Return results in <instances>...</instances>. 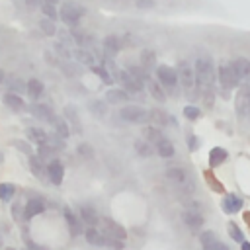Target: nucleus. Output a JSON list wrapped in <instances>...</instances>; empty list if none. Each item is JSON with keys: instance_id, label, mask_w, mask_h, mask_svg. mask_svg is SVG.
Segmentation results:
<instances>
[{"instance_id": "nucleus-1", "label": "nucleus", "mask_w": 250, "mask_h": 250, "mask_svg": "<svg viewBox=\"0 0 250 250\" xmlns=\"http://www.w3.org/2000/svg\"><path fill=\"white\" fill-rule=\"evenodd\" d=\"M193 76H195L197 88L207 98V105H211V102H213V86H215V68H213V62H211L209 57H199L195 61Z\"/></svg>"}, {"instance_id": "nucleus-2", "label": "nucleus", "mask_w": 250, "mask_h": 250, "mask_svg": "<svg viewBox=\"0 0 250 250\" xmlns=\"http://www.w3.org/2000/svg\"><path fill=\"white\" fill-rule=\"evenodd\" d=\"M156 78H158V84L164 86L168 92H172V94L178 92V74H176V68H172L168 64H158L156 66Z\"/></svg>"}, {"instance_id": "nucleus-3", "label": "nucleus", "mask_w": 250, "mask_h": 250, "mask_svg": "<svg viewBox=\"0 0 250 250\" xmlns=\"http://www.w3.org/2000/svg\"><path fill=\"white\" fill-rule=\"evenodd\" d=\"M217 78H219V84L225 88V90H232V88H236L238 84H240V76H238V72H236V68L232 66V62H229V64H221L219 66V70H217Z\"/></svg>"}, {"instance_id": "nucleus-4", "label": "nucleus", "mask_w": 250, "mask_h": 250, "mask_svg": "<svg viewBox=\"0 0 250 250\" xmlns=\"http://www.w3.org/2000/svg\"><path fill=\"white\" fill-rule=\"evenodd\" d=\"M82 16H84V8L78 6L76 2H62V6L59 8V18L66 25H76Z\"/></svg>"}, {"instance_id": "nucleus-5", "label": "nucleus", "mask_w": 250, "mask_h": 250, "mask_svg": "<svg viewBox=\"0 0 250 250\" xmlns=\"http://www.w3.org/2000/svg\"><path fill=\"white\" fill-rule=\"evenodd\" d=\"M119 117L129 121V123H146L148 121V111L141 105H123L119 109Z\"/></svg>"}, {"instance_id": "nucleus-6", "label": "nucleus", "mask_w": 250, "mask_h": 250, "mask_svg": "<svg viewBox=\"0 0 250 250\" xmlns=\"http://www.w3.org/2000/svg\"><path fill=\"white\" fill-rule=\"evenodd\" d=\"M176 74H178V84H182V88H184L186 92H191L193 86H195L193 68H191L186 61H180V62H178V68H176Z\"/></svg>"}, {"instance_id": "nucleus-7", "label": "nucleus", "mask_w": 250, "mask_h": 250, "mask_svg": "<svg viewBox=\"0 0 250 250\" xmlns=\"http://www.w3.org/2000/svg\"><path fill=\"white\" fill-rule=\"evenodd\" d=\"M166 176H168V180H172L174 184H178L182 189H186V191H193V184H191V180H189V176H188V172L186 170H182V168H168L166 170Z\"/></svg>"}, {"instance_id": "nucleus-8", "label": "nucleus", "mask_w": 250, "mask_h": 250, "mask_svg": "<svg viewBox=\"0 0 250 250\" xmlns=\"http://www.w3.org/2000/svg\"><path fill=\"white\" fill-rule=\"evenodd\" d=\"M115 78L121 82V86L125 88V90H129V92H135L137 96H141L143 94V84H139L127 70H115Z\"/></svg>"}, {"instance_id": "nucleus-9", "label": "nucleus", "mask_w": 250, "mask_h": 250, "mask_svg": "<svg viewBox=\"0 0 250 250\" xmlns=\"http://www.w3.org/2000/svg\"><path fill=\"white\" fill-rule=\"evenodd\" d=\"M45 172H47V178L51 180V184H55V186H61V184H62V178H64V166H62V162H61L59 158H53V160L47 164Z\"/></svg>"}, {"instance_id": "nucleus-10", "label": "nucleus", "mask_w": 250, "mask_h": 250, "mask_svg": "<svg viewBox=\"0 0 250 250\" xmlns=\"http://www.w3.org/2000/svg\"><path fill=\"white\" fill-rule=\"evenodd\" d=\"M45 207H47L45 201H43V199H37V197L25 201V207H23V219L29 221V219H33L35 215H41V213L45 211Z\"/></svg>"}, {"instance_id": "nucleus-11", "label": "nucleus", "mask_w": 250, "mask_h": 250, "mask_svg": "<svg viewBox=\"0 0 250 250\" xmlns=\"http://www.w3.org/2000/svg\"><path fill=\"white\" fill-rule=\"evenodd\" d=\"M2 102H4V105H8V109H12V111H23L25 109V102H23V98L20 96V94H16V92H6L4 96H2Z\"/></svg>"}, {"instance_id": "nucleus-12", "label": "nucleus", "mask_w": 250, "mask_h": 250, "mask_svg": "<svg viewBox=\"0 0 250 250\" xmlns=\"http://www.w3.org/2000/svg\"><path fill=\"white\" fill-rule=\"evenodd\" d=\"M29 111H31V115L35 117V119H39V121H53V117H55V113H53V109L47 105V104H33L31 107H29Z\"/></svg>"}, {"instance_id": "nucleus-13", "label": "nucleus", "mask_w": 250, "mask_h": 250, "mask_svg": "<svg viewBox=\"0 0 250 250\" xmlns=\"http://www.w3.org/2000/svg\"><path fill=\"white\" fill-rule=\"evenodd\" d=\"M43 92H45V84H43L39 78H29V80L25 82V94H27L33 102H37V100L43 96Z\"/></svg>"}, {"instance_id": "nucleus-14", "label": "nucleus", "mask_w": 250, "mask_h": 250, "mask_svg": "<svg viewBox=\"0 0 250 250\" xmlns=\"http://www.w3.org/2000/svg\"><path fill=\"white\" fill-rule=\"evenodd\" d=\"M236 109H238L240 115L250 113V88H242L236 94Z\"/></svg>"}, {"instance_id": "nucleus-15", "label": "nucleus", "mask_w": 250, "mask_h": 250, "mask_svg": "<svg viewBox=\"0 0 250 250\" xmlns=\"http://www.w3.org/2000/svg\"><path fill=\"white\" fill-rule=\"evenodd\" d=\"M102 223H104V227H105V232H107V236H111V238H119V240H123L125 238V229L121 227V225H117L113 219H102Z\"/></svg>"}, {"instance_id": "nucleus-16", "label": "nucleus", "mask_w": 250, "mask_h": 250, "mask_svg": "<svg viewBox=\"0 0 250 250\" xmlns=\"http://www.w3.org/2000/svg\"><path fill=\"white\" fill-rule=\"evenodd\" d=\"M25 135H27V141H31V143H35V145H43V143H47L49 141V135H47V131L45 129H41V127H27L25 129Z\"/></svg>"}, {"instance_id": "nucleus-17", "label": "nucleus", "mask_w": 250, "mask_h": 250, "mask_svg": "<svg viewBox=\"0 0 250 250\" xmlns=\"http://www.w3.org/2000/svg\"><path fill=\"white\" fill-rule=\"evenodd\" d=\"M240 209H242V199H240L238 195H234V193L225 195V199H223V211H225V213L232 215V213H236V211H240Z\"/></svg>"}, {"instance_id": "nucleus-18", "label": "nucleus", "mask_w": 250, "mask_h": 250, "mask_svg": "<svg viewBox=\"0 0 250 250\" xmlns=\"http://www.w3.org/2000/svg\"><path fill=\"white\" fill-rule=\"evenodd\" d=\"M62 215H64V221H66V225H68V230H70V234L72 236H76V234H80L82 232V225H80V219L68 209V207H64V211H62Z\"/></svg>"}, {"instance_id": "nucleus-19", "label": "nucleus", "mask_w": 250, "mask_h": 250, "mask_svg": "<svg viewBox=\"0 0 250 250\" xmlns=\"http://www.w3.org/2000/svg\"><path fill=\"white\" fill-rule=\"evenodd\" d=\"M119 49H121V43H119V39H117L115 35H107V37L104 39V53H105L109 59H113V57L119 53Z\"/></svg>"}, {"instance_id": "nucleus-20", "label": "nucleus", "mask_w": 250, "mask_h": 250, "mask_svg": "<svg viewBox=\"0 0 250 250\" xmlns=\"http://www.w3.org/2000/svg\"><path fill=\"white\" fill-rule=\"evenodd\" d=\"M84 236H86L88 244H92V246H105V234H102L94 227H88L86 232H84Z\"/></svg>"}, {"instance_id": "nucleus-21", "label": "nucleus", "mask_w": 250, "mask_h": 250, "mask_svg": "<svg viewBox=\"0 0 250 250\" xmlns=\"http://www.w3.org/2000/svg\"><path fill=\"white\" fill-rule=\"evenodd\" d=\"M156 152L162 156V158H172L176 154V148L172 145V141H168L166 137H162L158 143H156Z\"/></svg>"}, {"instance_id": "nucleus-22", "label": "nucleus", "mask_w": 250, "mask_h": 250, "mask_svg": "<svg viewBox=\"0 0 250 250\" xmlns=\"http://www.w3.org/2000/svg\"><path fill=\"white\" fill-rule=\"evenodd\" d=\"M80 219L90 227H94L100 221V217H98V213L92 205H80Z\"/></svg>"}, {"instance_id": "nucleus-23", "label": "nucleus", "mask_w": 250, "mask_h": 250, "mask_svg": "<svg viewBox=\"0 0 250 250\" xmlns=\"http://www.w3.org/2000/svg\"><path fill=\"white\" fill-rule=\"evenodd\" d=\"M105 100H107L109 104H123V102L129 100V94H127L125 90H121V88H109V90L105 92Z\"/></svg>"}, {"instance_id": "nucleus-24", "label": "nucleus", "mask_w": 250, "mask_h": 250, "mask_svg": "<svg viewBox=\"0 0 250 250\" xmlns=\"http://www.w3.org/2000/svg\"><path fill=\"white\" fill-rule=\"evenodd\" d=\"M227 156H229V152L225 148H221V146L211 148V152H209V166L211 168H217L219 164H223L227 160Z\"/></svg>"}, {"instance_id": "nucleus-25", "label": "nucleus", "mask_w": 250, "mask_h": 250, "mask_svg": "<svg viewBox=\"0 0 250 250\" xmlns=\"http://www.w3.org/2000/svg\"><path fill=\"white\" fill-rule=\"evenodd\" d=\"M199 240H201V246H203V250H217V248H219V244H221V242L217 240L215 232H211V230H205V232H201Z\"/></svg>"}, {"instance_id": "nucleus-26", "label": "nucleus", "mask_w": 250, "mask_h": 250, "mask_svg": "<svg viewBox=\"0 0 250 250\" xmlns=\"http://www.w3.org/2000/svg\"><path fill=\"white\" fill-rule=\"evenodd\" d=\"M53 129H55V133L59 135V137H62V139H66L68 135H70V127H68V121L66 119H62V117H53Z\"/></svg>"}, {"instance_id": "nucleus-27", "label": "nucleus", "mask_w": 250, "mask_h": 250, "mask_svg": "<svg viewBox=\"0 0 250 250\" xmlns=\"http://www.w3.org/2000/svg\"><path fill=\"white\" fill-rule=\"evenodd\" d=\"M74 59L78 61V62H82V64H86V66H94V62H96V59H94V55L90 53V51H86L84 47H80V49H74Z\"/></svg>"}, {"instance_id": "nucleus-28", "label": "nucleus", "mask_w": 250, "mask_h": 250, "mask_svg": "<svg viewBox=\"0 0 250 250\" xmlns=\"http://www.w3.org/2000/svg\"><path fill=\"white\" fill-rule=\"evenodd\" d=\"M148 121H152L154 125H166L168 121L176 123V121H174V117L166 115L162 109H154V111H148Z\"/></svg>"}, {"instance_id": "nucleus-29", "label": "nucleus", "mask_w": 250, "mask_h": 250, "mask_svg": "<svg viewBox=\"0 0 250 250\" xmlns=\"http://www.w3.org/2000/svg\"><path fill=\"white\" fill-rule=\"evenodd\" d=\"M232 66L236 68V72H238L240 78H248V76H250V59L240 57V59L232 61Z\"/></svg>"}, {"instance_id": "nucleus-30", "label": "nucleus", "mask_w": 250, "mask_h": 250, "mask_svg": "<svg viewBox=\"0 0 250 250\" xmlns=\"http://www.w3.org/2000/svg\"><path fill=\"white\" fill-rule=\"evenodd\" d=\"M127 72H129V74H131V76H133V78H135L139 84H143V86H145V84H146V80L150 78L143 66H135V64H131V66L127 68Z\"/></svg>"}, {"instance_id": "nucleus-31", "label": "nucleus", "mask_w": 250, "mask_h": 250, "mask_svg": "<svg viewBox=\"0 0 250 250\" xmlns=\"http://www.w3.org/2000/svg\"><path fill=\"white\" fill-rule=\"evenodd\" d=\"M146 88H148V92L152 94V98L156 100V102H160V104H164L166 102V94L162 92V88H160V84H156L154 80H146Z\"/></svg>"}, {"instance_id": "nucleus-32", "label": "nucleus", "mask_w": 250, "mask_h": 250, "mask_svg": "<svg viewBox=\"0 0 250 250\" xmlns=\"http://www.w3.org/2000/svg\"><path fill=\"white\" fill-rule=\"evenodd\" d=\"M184 221H186V225L191 227V229H199V227L203 225V217H201L199 213H193V211H186V213H184Z\"/></svg>"}, {"instance_id": "nucleus-33", "label": "nucleus", "mask_w": 250, "mask_h": 250, "mask_svg": "<svg viewBox=\"0 0 250 250\" xmlns=\"http://www.w3.org/2000/svg\"><path fill=\"white\" fill-rule=\"evenodd\" d=\"M16 195V186L14 184H0V201L10 203Z\"/></svg>"}, {"instance_id": "nucleus-34", "label": "nucleus", "mask_w": 250, "mask_h": 250, "mask_svg": "<svg viewBox=\"0 0 250 250\" xmlns=\"http://www.w3.org/2000/svg\"><path fill=\"white\" fill-rule=\"evenodd\" d=\"M29 166H31V172L35 178H43L45 176V168L41 164V158L35 156V154H29Z\"/></svg>"}, {"instance_id": "nucleus-35", "label": "nucleus", "mask_w": 250, "mask_h": 250, "mask_svg": "<svg viewBox=\"0 0 250 250\" xmlns=\"http://www.w3.org/2000/svg\"><path fill=\"white\" fill-rule=\"evenodd\" d=\"M135 150L141 154V156H145V158H148V156H152V152H154V148L150 146V143L148 141H135Z\"/></svg>"}, {"instance_id": "nucleus-36", "label": "nucleus", "mask_w": 250, "mask_h": 250, "mask_svg": "<svg viewBox=\"0 0 250 250\" xmlns=\"http://www.w3.org/2000/svg\"><path fill=\"white\" fill-rule=\"evenodd\" d=\"M39 27H41V31H43L45 35H49V37H53V35L57 33V25H55V21L49 20V18H41V20H39Z\"/></svg>"}, {"instance_id": "nucleus-37", "label": "nucleus", "mask_w": 250, "mask_h": 250, "mask_svg": "<svg viewBox=\"0 0 250 250\" xmlns=\"http://www.w3.org/2000/svg\"><path fill=\"white\" fill-rule=\"evenodd\" d=\"M41 12H43L45 18H49V20H53V21L59 18V10H57V6L51 4V2H41Z\"/></svg>"}, {"instance_id": "nucleus-38", "label": "nucleus", "mask_w": 250, "mask_h": 250, "mask_svg": "<svg viewBox=\"0 0 250 250\" xmlns=\"http://www.w3.org/2000/svg\"><path fill=\"white\" fill-rule=\"evenodd\" d=\"M145 137H146V141H148V143H154V145H156L164 135L160 133V129H158L156 125H150V127H146V129H145Z\"/></svg>"}, {"instance_id": "nucleus-39", "label": "nucleus", "mask_w": 250, "mask_h": 250, "mask_svg": "<svg viewBox=\"0 0 250 250\" xmlns=\"http://www.w3.org/2000/svg\"><path fill=\"white\" fill-rule=\"evenodd\" d=\"M64 117L76 127V131H80V119H78V113H76V109L72 105H66L64 107Z\"/></svg>"}, {"instance_id": "nucleus-40", "label": "nucleus", "mask_w": 250, "mask_h": 250, "mask_svg": "<svg viewBox=\"0 0 250 250\" xmlns=\"http://www.w3.org/2000/svg\"><path fill=\"white\" fill-rule=\"evenodd\" d=\"M8 90H10V92L20 94V92H23V90H25V84H23V80H20V78L12 76V78H8Z\"/></svg>"}, {"instance_id": "nucleus-41", "label": "nucleus", "mask_w": 250, "mask_h": 250, "mask_svg": "<svg viewBox=\"0 0 250 250\" xmlns=\"http://www.w3.org/2000/svg\"><path fill=\"white\" fill-rule=\"evenodd\" d=\"M92 70H94V72H96V74L102 78V82H104V84H111V82H113L111 74H109V72H107L104 66H96V64H94V66H92Z\"/></svg>"}, {"instance_id": "nucleus-42", "label": "nucleus", "mask_w": 250, "mask_h": 250, "mask_svg": "<svg viewBox=\"0 0 250 250\" xmlns=\"http://www.w3.org/2000/svg\"><path fill=\"white\" fill-rule=\"evenodd\" d=\"M90 111H92L96 117H104V115H105V104L100 102V100H96V102L90 104Z\"/></svg>"}, {"instance_id": "nucleus-43", "label": "nucleus", "mask_w": 250, "mask_h": 250, "mask_svg": "<svg viewBox=\"0 0 250 250\" xmlns=\"http://www.w3.org/2000/svg\"><path fill=\"white\" fill-rule=\"evenodd\" d=\"M227 229H229V234H230V238H232V240H236V242H242V240H244L242 230H240L234 223H229V225H227Z\"/></svg>"}, {"instance_id": "nucleus-44", "label": "nucleus", "mask_w": 250, "mask_h": 250, "mask_svg": "<svg viewBox=\"0 0 250 250\" xmlns=\"http://www.w3.org/2000/svg\"><path fill=\"white\" fill-rule=\"evenodd\" d=\"M199 107H195V105H186L184 107V115L188 117V119H197L199 117Z\"/></svg>"}, {"instance_id": "nucleus-45", "label": "nucleus", "mask_w": 250, "mask_h": 250, "mask_svg": "<svg viewBox=\"0 0 250 250\" xmlns=\"http://www.w3.org/2000/svg\"><path fill=\"white\" fill-rule=\"evenodd\" d=\"M55 51H57L61 57H64V59H70V57H72L70 49H66V45H64V43H55Z\"/></svg>"}, {"instance_id": "nucleus-46", "label": "nucleus", "mask_w": 250, "mask_h": 250, "mask_svg": "<svg viewBox=\"0 0 250 250\" xmlns=\"http://www.w3.org/2000/svg\"><path fill=\"white\" fill-rule=\"evenodd\" d=\"M154 64V55L150 51H143V68H148Z\"/></svg>"}, {"instance_id": "nucleus-47", "label": "nucleus", "mask_w": 250, "mask_h": 250, "mask_svg": "<svg viewBox=\"0 0 250 250\" xmlns=\"http://www.w3.org/2000/svg\"><path fill=\"white\" fill-rule=\"evenodd\" d=\"M14 146H16V148H20L21 152H25L27 156H29V154H33V152H31V146H29L27 143H21V141H18V139H16V141H14Z\"/></svg>"}, {"instance_id": "nucleus-48", "label": "nucleus", "mask_w": 250, "mask_h": 250, "mask_svg": "<svg viewBox=\"0 0 250 250\" xmlns=\"http://www.w3.org/2000/svg\"><path fill=\"white\" fill-rule=\"evenodd\" d=\"M78 152L82 154V156H86V158H90V156H94V150L88 146V145H80L78 146Z\"/></svg>"}, {"instance_id": "nucleus-49", "label": "nucleus", "mask_w": 250, "mask_h": 250, "mask_svg": "<svg viewBox=\"0 0 250 250\" xmlns=\"http://www.w3.org/2000/svg\"><path fill=\"white\" fill-rule=\"evenodd\" d=\"M139 8H152L154 6V0H137L135 2Z\"/></svg>"}, {"instance_id": "nucleus-50", "label": "nucleus", "mask_w": 250, "mask_h": 250, "mask_svg": "<svg viewBox=\"0 0 250 250\" xmlns=\"http://www.w3.org/2000/svg\"><path fill=\"white\" fill-rule=\"evenodd\" d=\"M27 248H29V250H47V248H43V246H37V244L31 242V240H27Z\"/></svg>"}, {"instance_id": "nucleus-51", "label": "nucleus", "mask_w": 250, "mask_h": 250, "mask_svg": "<svg viewBox=\"0 0 250 250\" xmlns=\"http://www.w3.org/2000/svg\"><path fill=\"white\" fill-rule=\"evenodd\" d=\"M25 4L29 8H37V6H41V0H25Z\"/></svg>"}, {"instance_id": "nucleus-52", "label": "nucleus", "mask_w": 250, "mask_h": 250, "mask_svg": "<svg viewBox=\"0 0 250 250\" xmlns=\"http://www.w3.org/2000/svg\"><path fill=\"white\" fill-rule=\"evenodd\" d=\"M189 141H191V143H189V146H191V150H195V148H197V143H195L197 139H195V137L191 135V137H189Z\"/></svg>"}, {"instance_id": "nucleus-53", "label": "nucleus", "mask_w": 250, "mask_h": 250, "mask_svg": "<svg viewBox=\"0 0 250 250\" xmlns=\"http://www.w3.org/2000/svg\"><path fill=\"white\" fill-rule=\"evenodd\" d=\"M242 250H250V242H246V240H242Z\"/></svg>"}, {"instance_id": "nucleus-54", "label": "nucleus", "mask_w": 250, "mask_h": 250, "mask_svg": "<svg viewBox=\"0 0 250 250\" xmlns=\"http://www.w3.org/2000/svg\"><path fill=\"white\" fill-rule=\"evenodd\" d=\"M4 78H6V76H4V70H2V68H0V84H2V82H4Z\"/></svg>"}, {"instance_id": "nucleus-55", "label": "nucleus", "mask_w": 250, "mask_h": 250, "mask_svg": "<svg viewBox=\"0 0 250 250\" xmlns=\"http://www.w3.org/2000/svg\"><path fill=\"white\" fill-rule=\"evenodd\" d=\"M2 244H4V238H2V234H0V246H2Z\"/></svg>"}, {"instance_id": "nucleus-56", "label": "nucleus", "mask_w": 250, "mask_h": 250, "mask_svg": "<svg viewBox=\"0 0 250 250\" xmlns=\"http://www.w3.org/2000/svg\"><path fill=\"white\" fill-rule=\"evenodd\" d=\"M2 160H4V154H2V152H0V164H2Z\"/></svg>"}, {"instance_id": "nucleus-57", "label": "nucleus", "mask_w": 250, "mask_h": 250, "mask_svg": "<svg viewBox=\"0 0 250 250\" xmlns=\"http://www.w3.org/2000/svg\"><path fill=\"white\" fill-rule=\"evenodd\" d=\"M6 250H16V248H6Z\"/></svg>"}]
</instances>
